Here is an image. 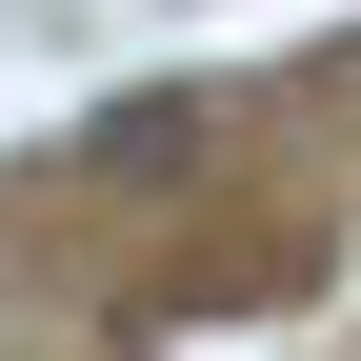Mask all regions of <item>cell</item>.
<instances>
[{"label": "cell", "mask_w": 361, "mask_h": 361, "mask_svg": "<svg viewBox=\"0 0 361 361\" xmlns=\"http://www.w3.org/2000/svg\"><path fill=\"white\" fill-rule=\"evenodd\" d=\"M80 161H101V180H180V161H201V101H121Z\"/></svg>", "instance_id": "6da1fadb"}]
</instances>
